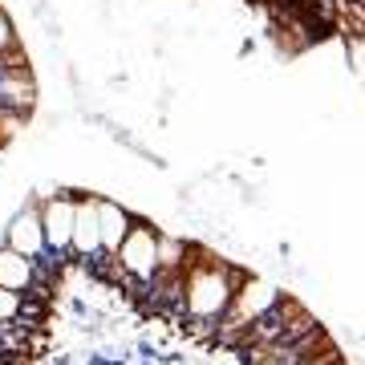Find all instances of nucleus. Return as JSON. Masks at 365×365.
Listing matches in <instances>:
<instances>
[{
	"instance_id": "12",
	"label": "nucleus",
	"mask_w": 365,
	"mask_h": 365,
	"mask_svg": "<svg viewBox=\"0 0 365 365\" xmlns=\"http://www.w3.org/2000/svg\"><path fill=\"white\" fill-rule=\"evenodd\" d=\"M0 341H4V321H0Z\"/></svg>"
},
{
	"instance_id": "10",
	"label": "nucleus",
	"mask_w": 365,
	"mask_h": 365,
	"mask_svg": "<svg viewBox=\"0 0 365 365\" xmlns=\"http://www.w3.org/2000/svg\"><path fill=\"white\" fill-rule=\"evenodd\" d=\"M9 49H16V29H13V21H9V13L0 9V57Z\"/></svg>"
},
{
	"instance_id": "4",
	"label": "nucleus",
	"mask_w": 365,
	"mask_h": 365,
	"mask_svg": "<svg viewBox=\"0 0 365 365\" xmlns=\"http://www.w3.org/2000/svg\"><path fill=\"white\" fill-rule=\"evenodd\" d=\"M69 252L81 260H93L102 252V232H98V199H78L73 211V235H69Z\"/></svg>"
},
{
	"instance_id": "11",
	"label": "nucleus",
	"mask_w": 365,
	"mask_h": 365,
	"mask_svg": "<svg viewBox=\"0 0 365 365\" xmlns=\"http://www.w3.org/2000/svg\"><path fill=\"white\" fill-rule=\"evenodd\" d=\"M349 53H353V66H357V69L365 73V37H361V33H357V37L349 41Z\"/></svg>"
},
{
	"instance_id": "5",
	"label": "nucleus",
	"mask_w": 365,
	"mask_h": 365,
	"mask_svg": "<svg viewBox=\"0 0 365 365\" xmlns=\"http://www.w3.org/2000/svg\"><path fill=\"white\" fill-rule=\"evenodd\" d=\"M73 211H78V199L57 195L41 207V223H45V248H69V235H73Z\"/></svg>"
},
{
	"instance_id": "2",
	"label": "nucleus",
	"mask_w": 365,
	"mask_h": 365,
	"mask_svg": "<svg viewBox=\"0 0 365 365\" xmlns=\"http://www.w3.org/2000/svg\"><path fill=\"white\" fill-rule=\"evenodd\" d=\"M114 264L126 276H134V280H150V276L158 272V232L150 223L134 220L126 240H122L118 252H114Z\"/></svg>"
},
{
	"instance_id": "3",
	"label": "nucleus",
	"mask_w": 365,
	"mask_h": 365,
	"mask_svg": "<svg viewBox=\"0 0 365 365\" xmlns=\"http://www.w3.org/2000/svg\"><path fill=\"white\" fill-rule=\"evenodd\" d=\"M4 244H9L13 252H21V256H29V260H37L41 252H45V223H41V203L37 199L25 203V207L9 220Z\"/></svg>"
},
{
	"instance_id": "9",
	"label": "nucleus",
	"mask_w": 365,
	"mask_h": 365,
	"mask_svg": "<svg viewBox=\"0 0 365 365\" xmlns=\"http://www.w3.org/2000/svg\"><path fill=\"white\" fill-rule=\"evenodd\" d=\"M21 317V292L0 288V321H16Z\"/></svg>"
},
{
	"instance_id": "1",
	"label": "nucleus",
	"mask_w": 365,
	"mask_h": 365,
	"mask_svg": "<svg viewBox=\"0 0 365 365\" xmlns=\"http://www.w3.org/2000/svg\"><path fill=\"white\" fill-rule=\"evenodd\" d=\"M244 280V272H235L220 256H211L203 248H187V268H182V309L191 313V321H207L215 325L232 300L235 284Z\"/></svg>"
},
{
	"instance_id": "8",
	"label": "nucleus",
	"mask_w": 365,
	"mask_h": 365,
	"mask_svg": "<svg viewBox=\"0 0 365 365\" xmlns=\"http://www.w3.org/2000/svg\"><path fill=\"white\" fill-rule=\"evenodd\" d=\"M175 268H187V244L158 232V272H175Z\"/></svg>"
},
{
	"instance_id": "6",
	"label": "nucleus",
	"mask_w": 365,
	"mask_h": 365,
	"mask_svg": "<svg viewBox=\"0 0 365 365\" xmlns=\"http://www.w3.org/2000/svg\"><path fill=\"white\" fill-rule=\"evenodd\" d=\"M130 211L122 207L118 199H98V232H102V252H110L114 256L118 244L126 240V232H130Z\"/></svg>"
},
{
	"instance_id": "7",
	"label": "nucleus",
	"mask_w": 365,
	"mask_h": 365,
	"mask_svg": "<svg viewBox=\"0 0 365 365\" xmlns=\"http://www.w3.org/2000/svg\"><path fill=\"white\" fill-rule=\"evenodd\" d=\"M37 284V268L29 256L13 252L9 244H0V288H9V292H21L25 297L29 288Z\"/></svg>"
}]
</instances>
